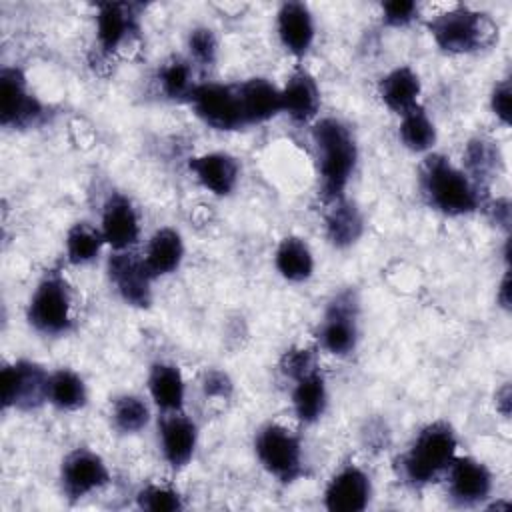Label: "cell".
<instances>
[{"label": "cell", "mask_w": 512, "mask_h": 512, "mask_svg": "<svg viewBox=\"0 0 512 512\" xmlns=\"http://www.w3.org/2000/svg\"><path fill=\"white\" fill-rule=\"evenodd\" d=\"M490 212H492L496 224H502L504 228H508V224H510V202H508L506 198L496 200V202L490 206Z\"/></svg>", "instance_id": "obj_40"}, {"label": "cell", "mask_w": 512, "mask_h": 512, "mask_svg": "<svg viewBox=\"0 0 512 512\" xmlns=\"http://www.w3.org/2000/svg\"><path fill=\"white\" fill-rule=\"evenodd\" d=\"M100 232L104 242L116 252L130 250L140 238V220L132 202L122 194H112L102 210Z\"/></svg>", "instance_id": "obj_15"}, {"label": "cell", "mask_w": 512, "mask_h": 512, "mask_svg": "<svg viewBox=\"0 0 512 512\" xmlns=\"http://www.w3.org/2000/svg\"><path fill=\"white\" fill-rule=\"evenodd\" d=\"M294 390H292V406H294V414L300 422L304 424H312L316 422L324 410H326V402H328V392H326V382L324 376L320 374V370H312L304 376H300L298 380H294Z\"/></svg>", "instance_id": "obj_26"}, {"label": "cell", "mask_w": 512, "mask_h": 512, "mask_svg": "<svg viewBox=\"0 0 512 512\" xmlns=\"http://www.w3.org/2000/svg\"><path fill=\"white\" fill-rule=\"evenodd\" d=\"M398 134L402 144L412 152H428L436 142L434 122L420 104L402 114Z\"/></svg>", "instance_id": "obj_30"}, {"label": "cell", "mask_w": 512, "mask_h": 512, "mask_svg": "<svg viewBox=\"0 0 512 512\" xmlns=\"http://www.w3.org/2000/svg\"><path fill=\"white\" fill-rule=\"evenodd\" d=\"M498 302L504 310H510V274L506 272L502 282H500V288H498Z\"/></svg>", "instance_id": "obj_41"}, {"label": "cell", "mask_w": 512, "mask_h": 512, "mask_svg": "<svg viewBox=\"0 0 512 512\" xmlns=\"http://www.w3.org/2000/svg\"><path fill=\"white\" fill-rule=\"evenodd\" d=\"M202 388L206 396H216V398H226L232 390V382L228 380L226 374L218 372V370H210L204 374L202 380Z\"/></svg>", "instance_id": "obj_39"}, {"label": "cell", "mask_w": 512, "mask_h": 512, "mask_svg": "<svg viewBox=\"0 0 512 512\" xmlns=\"http://www.w3.org/2000/svg\"><path fill=\"white\" fill-rule=\"evenodd\" d=\"M280 368L288 378L298 380L300 376L316 370L318 366H316V356H314L312 350H308V348H290L282 356Z\"/></svg>", "instance_id": "obj_36"}, {"label": "cell", "mask_w": 512, "mask_h": 512, "mask_svg": "<svg viewBox=\"0 0 512 512\" xmlns=\"http://www.w3.org/2000/svg\"><path fill=\"white\" fill-rule=\"evenodd\" d=\"M418 14V4L412 0H390L382 4V20L388 26H406Z\"/></svg>", "instance_id": "obj_37"}, {"label": "cell", "mask_w": 512, "mask_h": 512, "mask_svg": "<svg viewBox=\"0 0 512 512\" xmlns=\"http://www.w3.org/2000/svg\"><path fill=\"white\" fill-rule=\"evenodd\" d=\"M372 496L370 478L358 466H346L326 486L324 506L332 512H360Z\"/></svg>", "instance_id": "obj_16"}, {"label": "cell", "mask_w": 512, "mask_h": 512, "mask_svg": "<svg viewBox=\"0 0 512 512\" xmlns=\"http://www.w3.org/2000/svg\"><path fill=\"white\" fill-rule=\"evenodd\" d=\"M188 168L196 180L216 196H226L236 188L238 182V162L226 152H210L190 158Z\"/></svg>", "instance_id": "obj_19"}, {"label": "cell", "mask_w": 512, "mask_h": 512, "mask_svg": "<svg viewBox=\"0 0 512 512\" xmlns=\"http://www.w3.org/2000/svg\"><path fill=\"white\" fill-rule=\"evenodd\" d=\"M104 236L100 232V228H94L88 222H78L74 224L68 234H66V256L70 264H88L92 262L102 246H104Z\"/></svg>", "instance_id": "obj_31"}, {"label": "cell", "mask_w": 512, "mask_h": 512, "mask_svg": "<svg viewBox=\"0 0 512 512\" xmlns=\"http://www.w3.org/2000/svg\"><path fill=\"white\" fill-rule=\"evenodd\" d=\"M364 230V218L358 206L344 196L332 200V206L326 214V236L336 248L352 246Z\"/></svg>", "instance_id": "obj_27"}, {"label": "cell", "mask_w": 512, "mask_h": 512, "mask_svg": "<svg viewBox=\"0 0 512 512\" xmlns=\"http://www.w3.org/2000/svg\"><path fill=\"white\" fill-rule=\"evenodd\" d=\"M138 16L140 4L102 2L96 14L98 46L106 54L116 52L134 32H138Z\"/></svg>", "instance_id": "obj_14"}, {"label": "cell", "mask_w": 512, "mask_h": 512, "mask_svg": "<svg viewBox=\"0 0 512 512\" xmlns=\"http://www.w3.org/2000/svg\"><path fill=\"white\" fill-rule=\"evenodd\" d=\"M434 42L448 54H470L482 50L498 36V26L482 12L454 6L428 22Z\"/></svg>", "instance_id": "obj_4"}, {"label": "cell", "mask_w": 512, "mask_h": 512, "mask_svg": "<svg viewBox=\"0 0 512 512\" xmlns=\"http://www.w3.org/2000/svg\"><path fill=\"white\" fill-rule=\"evenodd\" d=\"M464 172L480 188L486 190L488 184L502 170V154L498 146L488 138H474L464 150Z\"/></svg>", "instance_id": "obj_24"}, {"label": "cell", "mask_w": 512, "mask_h": 512, "mask_svg": "<svg viewBox=\"0 0 512 512\" xmlns=\"http://www.w3.org/2000/svg\"><path fill=\"white\" fill-rule=\"evenodd\" d=\"M282 112L296 122L312 120L320 110V88L310 72L296 70L280 90Z\"/></svg>", "instance_id": "obj_20"}, {"label": "cell", "mask_w": 512, "mask_h": 512, "mask_svg": "<svg viewBox=\"0 0 512 512\" xmlns=\"http://www.w3.org/2000/svg\"><path fill=\"white\" fill-rule=\"evenodd\" d=\"M320 344L334 356H346L358 342V300L352 290L340 292L328 306L322 326Z\"/></svg>", "instance_id": "obj_9"}, {"label": "cell", "mask_w": 512, "mask_h": 512, "mask_svg": "<svg viewBox=\"0 0 512 512\" xmlns=\"http://www.w3.org/2000/svg\"><path fill=\"white\" fill-rule=\"evenodd\" d=\"M158 432L164 460L172 468L186 466L192 460L198 442V428L194 420L182 414V410L166 412L158 424Z\"/></svg>", "instance_id": "obj_17"}, {"label": "cell", "mask_w": 512, "mask_h": 512, "mask_svg": "<svg viewBox=\"0 0 512 512\" xmlns=\"http://www.w3.org/2000/svg\"><path fill=\"white\" fill-rule=\"evenodd\" d=\"M512 90H510V80H502L494 86L492 90V96H490V106H492V112L496 114V118L502 122V124H510V108H512Z\"/></svg>", "instance_id": "obj_38"}, {"label": "cell", "mask_w": 512, "mask_h": 512, "mask_svg": "<svg viewBox=\"0 0 512 512\" xmlns=\"http://www.w3.org/2000/svg\"><path fill=\"white\" fill-rule=\"evenodd\" d=\"M150 420V410L140 396L124 394L118 396L112 404V422L116 430L122 434H136L140 432Z\"/></svg>", "instance_id": "obj_32"}, {"label": "cell", "mask_w": 512, "mask_h": 512, "mask_svg": "<svg viewBox=\"0 0 512 512\" xmlns=\"http://www.w3.org/2000/svg\"><path fill=\"white\" fill-rule=\"evenodd\" d=\"M276 28L282 46L290 54L300 58L310 50L314 42V18L306 4L284 2L278 10Z\"/></svg>", "instance_id": "obj_18"}, {"label": "cell", "mask_w": 512, "mask_h": 512, "mask_svg": "<svg viewBox=\"0 0 512 512\" xmlns=\"http://www.w3.org/2000/svg\"><path fill=\"white\" fill-rule=\"evenodd\" d=\"M276 270L290 282H304L314 272V256L302 238L286 236L274 254Z\"/></svg>", "instance_id": "obj_28"}, {"label": "cell", "mask_w": 512, "mask_h": 512, "mask_svg": "<svg viewBox=\"0 0 512 512\" xmlns=\"http://www.w3.org/2000/svg\"><path fill=\"white\" fill-rule=\"evenodd\" d=\"M50 374L32 360L6 364L0 374L4 408L34 410L48 400Z\"/></svg>", "instance_id": "obj_8"}, {"label": "cell", "mask_w": 512, "mask_h": 512, "mask_svg": "<svg viewBox=\"0 0 512 512\" xmlns=\"http://www.w3.org/2000/svg\"><path fill=\"white\" fill-rule=\"evenodd\" d=\"M28 322L46 336H60L72 330V292L58 270H48L38 282L28 304Z\"/></svg>", "instance_id": "obj_5"}, {"label": "cell", "mask_w": 512, "mask_h": 512, "mask_svg": "<svg viewBox=\"0 0 512 512\" xmlns=\"http://www.w3.org/2000/svg\"><path fill=\"white\" fill-rule=\"evenodd\" d=\"M108 278L120 298L136 308H146L152 302V274L144 258L132 250H120L108 258Z\"/></svg>", "instance_id": "obj_11"}, {"label": "cell", "mask_w": 512, "mask_h": 512, "mask_svg": "<svg viewBox=\"0 0 512 512\" xmlns=\"http://www.w3.org/2000/svg\"><path fill=\"white\" fill-rule=\"evenodd\" d=\"M382 102L398 112L406 114L414 106H418V96H420V78L410 66H398L390 70L378 86Z\"/></svg>", "instance_id": "obj_22"}, {"label": "cell", "mask_w": 512, "mask_h": 512, "mask_svg": "<svg viewBox=\"0 0 512 512\" xmlns=\"http://www.w3.org/2000/svg\"><path fill=\"white\" fill-rule=\"evenodd\" d=\"M110 480V472L106 462L88 448L72 450L60 468V484L62 492L70 500H82L88 494L100 490Z\"/></svg>", "instance_id": "obj_12"}, {"label": "cell", "mask_w": 512, "mask_h": 512, "mask_svg": "<svg viewBox=\"0 0 512 512\" xmlns=\"http://www.w3.org/2000/svg\"><path fill=\"white\" fill-rule=\"evenodd\" d=\"M148 390L154 404L166 412H178L184 404V378L178 366L156 362L148 374Z\"/></svg>", "instance_id": "obj_25"}, {"label": "cell", "mask_w": 512, "mask_h": 512, "mask_svg": "<svg viewBox=\"0 0 512 512\" xmlns=\"http://www.w3.org/2000/svg\"><path fill=\"white\" fill-rule=\"evenodd\" d=\"M182 256H184L182 236L174 228H160L148 240V246L142 258L152 278H158L174 272L180 266Z\"/></svg>", "instance_id": "obj_23"}, {"label": "cell", "mask_w": 512, "mask_h": 512, "mask_svg": "<svg viewBox=\"0 0 512 512\" xmlns=\"http://www.w3.org/2000/svg\"><path fill=\"white\" fill-rule=\"evenodd\" d=\"M312 140L318 152L320 186L326 200L344 196V188L358 160L356 140L350 128L338 118H322L312 128Z\"/></svg>", "instance_id": "obj_1"}, {"label": "cell", "mask_w": 512, "mask_h": 512, "mask_svg": "<svg viewBox=\"0 0 512 512\" xmlns=\"http://www.w3.org/2000/svg\"><path fill=\"white\" fill-rule=\"evenodd\" d=\"M242 114L248 124H260L282 112L280 90L266 78H250L238 84Z\"/></svg>", "instance_id": "obj_21"}, {"label": "cell", "mask_w": 512, "mask_h": 512, "mask_svg": "<svg viewBox=\"0 0 512 512\" xmlns=\"http://www.w3.org/2000/svg\"><path fill=\"white\" fill-rule=\"evenodd\" d=\"M42 104L30 94L20 68L0 72V124L6 128H26L42 116Z\"/></svg>", "instance_id": "obj_10"}, {"label": "cell", "mask_w": 512, "mask_h": 512, "mask_svg": "<svg viewBox=\"0 0 512 512\" xmlns=\"http://www.w3.org/2000/svg\"><path fill=\"white\" fill-rule=\"evenodd\" d=\"M188 48L196 62L204 66H212L218 54V42L210 28H194L188 36Z\"/></svg>", "instance_id": "obj_35"}, {"label": "cell", "mask_w": 512, "mask_h": 512, "mask_svg": "<svg viewBox=\"0 0 512 512\" xmlns=\"http://www.w3.org/2000/svg\"><path fill=\"white\" fill-rule=\"evenodd\" d=\"M420 186L428 204L446 216H464L482 204L484 190L442 154H430L424 160Z\"/></svg>", "instance_id": "obj_2"}, {"label": "cell", "mask_w": 512, "mask_h": 512, "mask_svg": "<svg viewBox=\"0 0 512 512\" xmlns=\"http://www.w3.org/2000/svg\"><path fill=\"white\" fill-rule=\"evenodd\" d=\"M196 86L198 84H194V72L188 60L172 58L160 68V88L168 98H190Z\"/></svg>", "instance_id": "obj_33"}, {"label": "cell", "mask_w": 512, "mask_h": 512, "mask_svg": "<svg viewBox=\"0 0 512 512\" xmlns=\"http://www.w3.org/2000/svg\"><path fill=\"white\" fill-rule=\"evenodd\" d=\"M188 100L196 116L216 130H238L246 126L238 84H198Z\"/></svg>", "instance_id": "obj_7"}, {"label": "cell", "mask_w": 512, "mask_h": 512, "mask_svg": "<svg viewBox=\"0 0 512 512\" xmlns=\"http://www.w3.org/2000/svg\"><path fill=\"white\" fill-rule=\"evenodd\" d=\"M88 390L84 380L68 368H60L50 374L48 380V402L58 410H78L86 404Z\"/></svg>", "instance_id": "obj_29"}, {"label": "cell", "mask_w": 512, "mask_h": 512, "mask_svg": "<svg viewBox=\"0 0 512 512\" xmlns=\"http://www.w3.org/2000/svg\"><path fill=\"white\" fill-rule=\"evenodd\" d=\"M254 450L264 470L276 480L290 484L302 476V442L282 424H264L254 438Z\"/></svg>", "instance_id": "obj_6"}, {"label": "cell", "mask_w": 512, "mask_h": 512, "mask_svg": "<svg viewBox=\"0 0 512 512\" xmlns=\"http://www.w3.org/2000/svg\"><path fill=\"white\" fill-rule=\"evenodd\" d=\"M448 472V492L460 506H474L488 498L492 490V474L476 458H454Z\"/></svg>", "instance_id": "obj_13"}, {"label": "cell", "mask_w": 512, "mask_h": 512, "mask_svg": "<svg viewBox=\"0 0 512 512\" xmlns=\"http://www.w3.org/2000/svg\"><path fill=\"white\" fill-rule=\"evenodd\" d=\"M456 448V434L446 422L424 426L400 460L402 476L414 486L436 482L456 458Z\"/></svg>", "instance_id": "obj_3"}, {"label": "cell", "mask_w": 512, "mask_h": 512, "mask_svg": "<svg viewBox=\"0 0 512 512\" xmlns=\"http://www.w3.org/2000/svg\"><path fill=\"white\" fill-rule=\"evenodd\" d=\"M136 502H138V508L150 510V512H174L184 508L182 498L176 490L168 486H158V484H150L142 488L136 496Z\"/></svg>", "instance_id": "obj_34"}]
</instances>
